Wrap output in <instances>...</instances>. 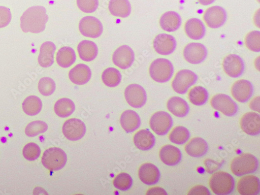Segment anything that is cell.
<instances>
[{
	"mask_svg": "<svg viewBox=\"0 0 260 195\" xmlns=\"http://www.w3.org/2000/svg\"><path fill=\"white\" fill-rule=\"evenodd\" d=\"M108 8L113 15L122 18L128 17L132 12V6L128 0H110Z\"/></svg>",
	"mask_w": 260,
	"mask_h": 195,
	"instance_id": "cell-31",
	"label": "cell"
},
{
	"mask_svg": "<svg viewBox=\"0 0 260 195\" xmlns=\"http://www.w3.org/2000/svg\"><path fill=\"white\" fill-rule=\"evenodd\" d=\"M159 156L162 162L169 166L177 165L182 158L181 150L171 145L163 146L160 150Z\"/></svg>",
	"mask_w": 260,
	"mask_h": 195,
	"instance_id": "cell-19",
	"label": "cell"
},
{
	"mask_svg": "<svg viewBox=\"0 0 260 195\" xmlns=\"http://www.w3.org/2000/svg\"><path fill=\"white\" fill-rule=\"evenodd\" d=\"M79 28L83 36L91 38L100 37L103 31L100 20L93 16H86L81 19Z\"/></svg>",
	"mask_w": 260,
	"mask_h": 195,
	"instance_id": "cell-10",
	"label": "cell"
},
{
	"mask_svg": "<svg viewBox=\"0 0 260 195\" xmlns=\"http://www.w3.org/2000/svg\"><path fill=\"white\" fill-rule=\"evenodd\" d=\"M113 184L116 188L120 190L125 191L132 187L133 180L127 173H121L116 177Z\"/></svg>",
	"mask_w": 260,
	"mask_h": 195,
	"instance_id": "cell-40",
	"label": "cell"
},
{
	"mask_svg": "<svg viewBox=\"0 0 260 195\" xmlns=\"http://www.w3.org/2000/svg\"><path fill=\"white\" fill-rule=\"evenodd\" d=\"M174 73L172 62L166 58H158L151 63L149 74L151 78L159 83L169 81Z\"/></svg>",
	"mask_w": 260,
	"mask_h": 195,
	"instance_id": "cell-4",
	"label": "cell"
},
{
	"mask_svg": "<svg viewBox=\"0 0 260 195\" xmlns=\"http://www.w3.org/2000/svg\"><path fill=\"white\" fill-rule=\"evenodd\" d=\"M103 83L108 87H116L121 82L122 76L120 72L115 68H108L102 74Z\"/></svg>",
	"mask_w": 260,
	"mask_h": 195,
	"instance_id": "cell-36",
	"label": "cell"
},
{
	"mask_svg": "<svg viewBox=\"0 0 260 195\" xmlns=\"http://www.w3.org/2000/svg\"><path fill=\"white\" fill-rule=\"evenodd\" d=\"M134 143L139 149L145 151L153 148L155 144V138L148 129H141L134 137Z\"/></svg>",
	"mask_w": 260,
	"mask_h": 195,
	"instance_id": "cell-29",
	"label": "cell"
},
{
	"mask_svg": "<svg viewBox=\"0 0 260 195\" xmlns=\"http://www.w3.org/2000/svg\"><path fill=\"white\" fill-rule=\"evenodd\" d=\"M211 105L214 110L228 117L235 115L238 112L237 104L226 94H219L214 96L211 100Z\"/></svg>",
	"mask_w": 260,
	"mask_h": 195,
	"instance_id": "cell-7",
	"label": "cell"
},
{
	"mask_svg": "<svg viewBox=\"0 0 260 195\" xmlns=\"http://www.w3.org/2000/svg\"><path fill=\"white\" fill-rule=\"evenodd\" d=\"M184 57L186 61L191 64H199L207 57L208 51L204 45L200 43H190L184 48Z\"/></svg>",
	"mask_w": 260,
	"mask_h": 195,
	"instance_id": "cell-13",
	"label": "cell"
},
{
	"mask_svg": "<svg viewBox=\"0 0 260 195\" xmlns=\"http://www.w3.org/2000/svg\"><path fill=\"white\" fill-rule=\"evenodd\" d=\"M42 103L40 99L36 96L27 97L23 103V109L27 115L34 116L41 111Z\"/></svg>",
	"mask_w": 260,
	"mask_h": 195,
	"instance_id": "cell-35",
	"label": "cell"
},
{
	"mask_svg": "<svg viewBox=\"0 0 260 195\" xmlns=\"http://www.w3.org/2000/svg\"><path fill=\"white\" fill-rule=\"evenodd\" d=\"M185 31L191 39L199 40L203 38L206 34V28L203 21L196 18H193L186 21Z\"/></svg>",
	"mask_w": 260,
	"mask_h": 195,
	"instance_id": "cell-25",
	"label": "cell"
},
{
	"mask_svg": "<svg viewBox=\"0 0 260 195\" xmlns=\"http://www.w3.org/2000/svg\"><path fill=\"white\" fill-rule=\"evenodd\" d=\"M260 188L259 179L254 176L241 178L238 182L237 190L242 195H256Z\"/></svg>",
	"mask_w": 260,
	"mask_h": 195,
	"instance_id": "cell-21",
	"label": "cell"
},
{
	"mask_svg": "<svg viewBox=\"0 0 260 195\" xmlns=\"http://www.w3.org/2000/svg\"><path fill=\"white\" fill-rule=\"evenodd\" d=\"M198 79V75L193 72L187 70H181L173 79L172 87L176 93L184 94L197 82Z\"/></svg>",
	"mask_w": 260,
	"mask_h": 195,
	"instance_id": "cell-6",
	"label": "cell"
},
{
	"mask_svg": "<svg viewBox=\"0 0 260 195\" xmlns=\"http://www.w3.org/2000/svg\"><path fill=\"white\" fill-rule=\"evenodd\" d=\"M167 108L171 113L179 118L186 116L189 111L187 103L184 99L178 96L172 97L168 100Z\"/></svg>",
	"mask_w": 260,
	"mask_h": 195,
	"instance_id": "cell-28",
	"label": "cell"
},
{
	"mask_svg": "<svg viewBox=\"0 0 260 195\" xmlns=\"http://www.w3.org/2000/svg\"><path fill=\"white\" fill-rule=\"evenodd\" d=\"M190 138V133L187 128L178 126L173 128L169 135L170 141L176 144L182 145L186 143Z\"/></svg>",
	"mask_w": 260,
	"mask_h": 195,
	"instance_id": "cell-37",
	"label": "cell"
},
{
	"mask_svg": "<svg viewBox=\"0 0 260 195\" xmlns=\"http://www.w3.org/2000/svg\"><path fill=\"white\" fill-rule=\"evenodd\" d=\"M210 187L216 194L225 195L232 193L235 187L234 178L223 171L214 173L209 182Z\"/></svg>",
	"mask_w": 260,
	"mask_h": 195,
	"instance_id": "cell-3",
	"label": "cell"
},
{
	"mask_svg": "<svg viewBox=\"0 0 260 195\" xmlns=\"http://www.w3.org/2000/svg\"><path fill=\"white\" fill-rule=\"evenodd\" d=\"M149 124L151 129L156 134L162 136L170 131L173 125V120L168 113L160 111L151 117Z\"/></svg>",
	"mask_w": 260,
	"mask_h": 195,
	"instance_id": "cell-8",
	"label": "cell"
},
{
	"mask_svg": "<svg viewBox=\"0 0 260 195\" xmlns=\"http://www.w3.org/2000/svg\"><path fill=\"white\" fill-rule=\"evenodd\" d=\"M76 60L75 51L70 47H64L60 49L56 55V61L59 67L68 68L74 63Z\"/></svg>",
	"mask_w": 260,
	"mask_h": 195,
	"instance_id": "cell-32",
	"label": "cell"
},
{
	"mask_svg": "<svg viewBox=\"0 0 260 195\" xmlns=\"http://www.w3.org/2000/svg\"><path fill=\"white\" fill-rule=\"evenodd\" d=\"M12 19V14L9 9L0 7V28L8 26Z\"/></svg>",
	"mask_w": 260,
	"mask_h": 195,
	"instance_id": "cell-44",
	"label": "cell"
},
{
	"mask_svg": "<svg viewBox=\"0 0 260 195\" xmlns=\"http://www.w3.org/2000/svg\"><path fill=\"white\" fill-rule=\"evenodd\" d=\"M139 176L143 183L151 185L158 182L160 178V173L158 168L154 164L146 163L140 167Z\"/></svg>",
	"mask_w": 260,
	"mask_h": 195,
	"instance_id": "cell-18",
	"label": "cell"
},
{
	"mask_svg": "<svg viewBox=\"0 0 260 195\" xmlns=\"http://www.w3.org/2000/svg\"><path fill=\"white\" fill-rule=\"evenodd\" d=\"M68 156L64 151L58 147H51L47 149L42 157V164L47 169L56 171L66 165Z\"/></svg>",
	"mask_w": 260,
	"mask_h": 195,
	"instance_id": "cell-5",
	"label": "cell"
},
{
	"mask_svg": "<svg viewBox=\"0 0 260 195\" xmlns=\"http://www.w3.org/2000/svg\"><path fill=\"white\" fill-rule=\"evenodd\" d=\"M189 195H210L209 189L203 185H197L192 187L188 193Z\"/></svg>",
	"mask_w": 260,
	"mask_h": 195,
	"instance_id": "cell-45",
	"label": "cell"
},
{
	"mask_svg": "<svg viewBox=\"0 0 260 195\" xmlns=\"http://www.w3.org/2000/svg\"><path fill=\"white\" fill-rule=\"evenodd\" d=\"M147 195H167L166 191L161 187H153L149 189L146 193Z\"/></svg>",
	"mask_w": 260,
	"mask_h": 195,
	"instance_id": "cell-46",
	"label": "cell"
},
{
	"mask_svg": "<svg viewBox=\"0 0 260 195\" xmlns=\"http://www.w3.org/2000/svg\"><path fill=\"white\" fill-rule=\"evenodd\" d=\"M124 96L129 105L136 108L142 107L147 101L145 90L142 86L137 84L127 86L124 91Z\"/></svg>",
	"mask_w": 260,
	"mask_h": 195,
	"instance_id": "cell-9",
	"label": "cell"
},
{
	"mask_svg": "<svg viewBox=\"0 0 260 195\" xmlns=\"http://www.w3.org/2000/svg\"><path fill=\"white\" fill-rule=\"evenodd\" d=\"M207 142L201 138L192 139L185 146L186 153L192 157H201L207 154L208 151Z\"/></svg>",
	"mask_w": 260,
	"mask_h": 195,
	"instance_id": "cell-26",
	"label": "cell"
},
{
	"mask_svg": "<svg viewBox=\"0 0 260 195\" xmlns=\"http://www.w3.org/2000/svg\"><path fill=\"white\" fill-rule=\"evenodd\" d=\"M23 154L24 157L27 160L34 161L40 156L41 149L37 144L29 143L24 147Z\"/></svg>",
	"mask_w": 260,
	"mask_h": 195,
	"instance_id": "cell-42",
	"label": "cell"
},
{
	"mask_svg": "<svg viewBox=\"0 0 260 195\" xmlns=\"http://www.w3.org/2000/svg\"><path fill=\"white\" fill-rule=\"evenodd\" d=\"M134 60V51L126 45L118 48L113 55L114 63L122 70H126L131 67Z\"/></svg>",
	"mask_w": 260,
	"mask_h": 195,
	"instance_id": "cell-15",
	"label": "cell"
},
{
	"mask_svg": "<svg viewBox=\"0 0 260 195\" xmlns=\"http://www.w3.org/2000/svg\"><path fill=\"white\" fill-rule=\"evenodd\" d=\"M253 93L252 83L248 80H238L232 86V94L235 100L240 103H246Z\"/></svg>",
	"mask_w": 260,
	"mask_h": 195,
	"instance_id": "cell-17",
	"label": "cell"
},
{
	"mask_svg": "<svg viewBox=\"0 0 260 195\" xmlns=\"http://www.w3.org/2000/svg\"><path fill=\"white\" fill-rule=\"evenodd\" d=\"M79 9L86 13L94 12L99 7V0H77Z\"/></svg>",
	"mask_w": 260,
	"mask_h": 195,
	"instance_id": "cell-43",
	"label": "cell"
},
{
	"mask_svg": "<svg viewBox=\"0 0 260 195\" xmlns=\"http://www.w3.org/2000/svg\"><path fill=\"white\" fill-rule=\"evenodd\" d=\"M204 19L209 27L213 29L219 28L225 23L227 13L223 8L214 6L206 11L204 15Z\"/></svg>",
	"mask_w": 260,
	"mask_h": 195,
	"instance_id": "cell-12",
	"label": "cell"
},
{
	"mask_svg": "<svg viewBox=\"0 0 260 195\" xmlns=\"http://www.w3.org/2000/svg\"><path fill=\"white\" fill-rule=\"evenodd\" d=\"M48 129V124L42 121H35L29 123L25 128V134L29 137H36L46 133Z\"/></svg>",
	"mask_w": 260,
	"mask_h": 195,
	"instance_id": "cell-38",
	"label": "cell"
},
{
	"mask_svg": "<svg viewBox=\"0 0 260 195\" xmlns=\"http://www.w3.org/2000/svg\"><path fill=\"white\" fill-rule=\"evenodd\" d=\"M153 44L156 52L162 55L172 54L177 47V42L175 37L166 34L157 36L154 40Z\"/></svg>",
	"mask_w": 260,
	"mask_h": 195,
	"instance_id": "cell-16",
	"label": "cell"
},
{
	"mask_svg": "<svg viewBox=\"0 0 260 195\" xmlns=\"http://www.w3.org/2000/svg\"><path fill=\"white\" fill-rule=\"evenodd\" d=\"M260 32L258 31H253L249 33L246 38V45L248 49L253 52L260 51Z\"/></svg>",
	"mask_w": 260,
	"mask_h": 195,
	"instance_id": "cell-41",
	"label": "cell"
},
{
	"mask_svg": "<svg viewBox=\"0 0 260 195\" xmlns=\"http://www.w3.org/2000/svg\"><path fill=\"white\" fill-rule=\"evenodd\" d=\"M249 106L252 110L259 113V96L254 99L250 103Z\"/></svg>",
	"mask_w": 260,
	"mask_h": 195,
	"instance_id": "cell-47",
	"label": "cell"
},
{
	"mask_svg": "<svg viewBox=\"0 0 260 195\" xmlns=\"http://www.w3.org/2000/svg\"><path fill=\"white\" fill-rule=\"evenodd\" d=\"M75 105L73 101L68 98H62L57 101L54 105L56 114L61 118H67L73 114Z\"/></svg>",
	"mask_w": 260,
	"mask_h": 195,
	"instance_id": "cell-33",
	"label": "cell"
},
{
	"mask_svg": "<svg viewBox=\"0 0 260 195\" xmlns=\"http://www.w3.org/2000/svg\"><path fill=\"white\" fill-rule=\"evenodd\" d=\"M241 126L246 134L255 136L260 133V117L257 114L249 112L245 114L241 121Z\"/></svg>",
	"mask_w": 260,
	"mask_h": 195,
	"instance_id": "cell-20",
	"label": "cell"
},
{
	"mask_svg": "<svg viewBox=\"0 0 260 195\" xmlns=\"http://www.w3.org/2000/svg\"><path fill=\"white\" fill-rule=\"evenodd\" d=\"M223 67L225 73L234 78L242 76L245 69L243 59L236 54L227 56L224 59Z\"/></svg>",
	"mask_w": 260,
	"mask_h": 195,
	"instance_id": "cell-14",
	"label": "cell"
},
{
	"mask_svg": "<svg viewBox=\"0 0 260 195\" xmlns=\"http://www.w3.org/2000/svg\"><path fill=\"white\" fill-rule=\"evenodd\" d=\"M182 24L180 15L174 11L164 13L160 19V25L165 31L169 32L178 30Z\"/></svg>",
	"mask_w": 260,
	"mask_h": 195,
	"instance_id": "cell-23",
	"label": "cell"
},
{
	"mask_svg": "<svg viewBox=\"0 0 260 195\" xmlns=\"http://www.w3.org/2000/svg\"><path fill=\"white\" fill-rule=\"evenodd\" d=\"M56 50L54 43L48 41L43 43L40 47L38 62L42 68H47L54 63V55Z\"/></svg>",
	"mask_w": 260,
	"mask_h": 195,
	"instance_id": "cell-24",
	"label": "cell"
},
{
	"mask_svg": "<svg viewBox=\"0 0 260 195\" xmlns=\"http://www.w3.org/2000/svg\"><path fill=\"white\" fill-rule=\"evenodd\" d=\"M62 130L64 136L72 141L81 139L86 131L84 123L76 118L70 119L65 122Z\"/></svg>",
	"mask_w": 260,
	"mask_h": 195,
	"instance_id": "cell-11",
	"label": "cell"
},
{
	"mask_svg": "<svg viewBox=\"0 0 260 195\" xmlns=\"http://www.w3.org/2000/svg\"><path fill=\"white\" fill-rule=\"evenodd\" d=\"M56 89L54 81L49 77L41 78L38 84V89L43 96H48L52 95Z\"/></svg>",
	"mask_w": 260,
	"mask_h": 195,
	"instance_id": "cell-39",
	"label": "cell"
},
{
	"mask_svg": "<svg viewBox=\"0 0 260 195\" xmlns=\"http://www.w3.org/2000/svg\"><path fill=\"white\" fill-rule=\"evenodd\" d=\"M92 73L87 65L80 63L73 69L69 73L71 81L77 85H83L87 83L91 79Z\"/></svg>",
	"mask_w": 260,
	"mask_h": 195,
	"instance_id": "cell-22",
	"label": "cell"
},
{
	"mask_svg": "<svg viewBox=\"0 0 260 195\" xmlns=\"http://www.w3.org/2000/svg\"><path fill=\"white\" fill-rule=\"evenodd\" d=\"M215 0H199V3L203 6H209L213 4Z\"/></svg>",
	"mask_w": 260,
	"mask_h": 195,
	"instance_id": "cell-48",
	"label": "cell"
},
{
	"mask_svg": "<svg viewBox=\"0 0 260 195\" xmlns=\"http://www.w3.org/2000/svg\"><path fill=\"white\" fill-rule=\"evenodd\" d=\"M258 167V161L251 154H243L234 159L231 165L233 174L242 177L255 172Z\"/></svg>",
	"mask_w": 260,
	"mask_h": 195,
	"instance_id": "cell-2",
	"label": "cell"
},
{
	"mask_svg": "<svg viewBox=\"0 0 260 195\" xmlns=\"http://www.w3.org/2000/svg\"><path fill=\"white\" fill-rule=\"evenodd\" d=\"M120 121L121 126L127 133L135 132L141 125L140 116L132 110L124 112L121 115Z\"/></svg>",
	"mask_w": 260,
	"mask_h": 195,
	"instance_id": "cell-27",
	"label": "cell"
},
{
	"mask_svg": "<svg viewBox=\"0 0 260 195\" xmlns=\"http://www.w3.org/2000/svg\"><path fill=\"white\" fill-rule=\"evenodd\" d=\"M48 20L45 8L32 7L28 9L20 17V27L25 33L39 34L45 30Z\"/></svg>",
	"mask_w": 260,
	"mask_h": 195,
	"instance_id": "cell-1",
	"label": "cell"
},
{
	"mask_svg": "<svg viewBox=\"0 0 260 195\" xmlns=\"http://www.w3.org/2000/svg\"><path fill=\"white\" fill-rule=\"evenodd\" d=\"M78 52L80 58L85 61L94 60L98 54V48L95 43L89 40H83L79 43Z\"/></svg>",
	"mask_w": 260,
	"mask_h": 195,
	"instance_id": "cell-30",
	"label": "cell"
},
{
	"mask_svg": "<svg viewBox=\"0 0 260 195\" xmlns=\"http://www.w3.org/2000/svg\"><path fill=\"white\" fill-rule=\"evenodd\" d=\"M208 98L207 90L202 86H194L188 93L189 100L194 105H203L207 102Z\"/></svg>",
	"mask_w": 260,
	"mask_h": 195,
	"instance_id": "cell-34",
	"label": "cell"
}]
</instances>
